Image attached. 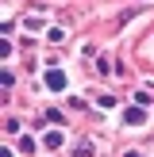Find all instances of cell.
<instances>
[{
    "label": "cell",
    "instance_id": "obj_5",
    "mask_svg": "<svg viewBox=\"0 0 154 157\" xmlns=\"http://www.w3.org/2000/svg\"><path fill=\"white\" fill-rule=\"evenodd\" d=\"M73 157H92V146H89V142H85V146H77V150H73Z\"/></svg>",
    "mask_w": 154,
    "mask_h": 157
},
{
    "label": "cell",
    "instance_id": "obj_4",
    "mask_svg": "<svg viewBox=\"0 0 154 157\" xmlns=\"http://www.w3.org/2000/svg\"><path fill=\"white\" fill-rule=\"evenodd\" d=\"M46 38H50V42H62V38H66V31H62V27H50V31H46Z\"/></svg>",
    "mask_w": 154,
    "mask_h": 157
},
{
    "label": "cell",
    "instance_id": "obj_1",
    "mask_svg": "<svg viewBox=\"0 0 154 157\" xmlns=\"http://www.w3.org/2000/svg\"><path fill=\"white\" fill-rule=\"evenodd\" d=\"M46 88L62 92V88H66V73H62V69H46Z\"/></svg>",
    "mask_w": 154,
    "mask_h": 157
},
{
    "label": "cell",
    "instance_id": "obj_3",
    "mask_svg": "<svg viewBox=\"0 0 154 157\" xmlns=\"http://www.w3.org/2000/svg\"><path fill=\"white\" fill-rule=\"evenodd\" d=\"M43 142H46V150H62V142H66V138H62V130H46Z\"/></svg>",
    "mask_w": 154,
    "mask_h": 157
},
{
    "label": "cell",
    "instance_id": "obj_2",
    "mask_svg": "<svg viewBox=\"0 0 154 157\" xmlns=\"http://www.w3.org/2000/svg\"><path fill=\"white\" fill-rule=\"evenodd\" d=\"M123 119H127L131 127H143V123H146V111H143V107H127V111H123Z\"/></svg>",
    "mask_w": 154,
    "mask_h": 157
}]
</instances>
